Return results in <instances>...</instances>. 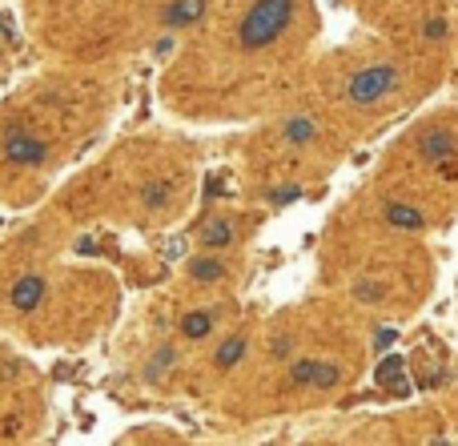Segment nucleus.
<instances>
[{
	"instance_id": "nucleus-1",
	"label": "nucleus",
	"mask_w": 458,
	"mask_h": 446,
	"mask_svg": "<svg viewBox=\"0 0 458 446\" xmlns=\"http://www.w3.org/2000/svg\"><path fill=\"white\" fill-rule=\"evenodd\" d=\"M294 17V0H253V8L246 12V21L237 28L241 48H266L274 45L277 37L286 32V24Z\"/></svg>"
},
{
	"instance_id": "nucleus-2",
	"label": "nucleus",
	"mask_w": 458,
	"mask_h": 446,
	"mask_svg": "<svg viewBox=\"0 0 458 446\" xmlns=\"http://www.w3.org/2000/svg\"><path fill=\"white\" fill-rule=\"evenodd\" d=\"M398 81H402V72L394 69V65H370V69H362V72L350 77L346 97H350L354 105H374V101H382V97L394 93Z\"/></svg>"
},
{
	"instance_id": "nucleus-3",
	"label": "nucleus",
	"mask_w": 458,
	"mask_h": 446,
	"mask_svg": "<svg viewBox=\"0 0 458 446\" xmlns=\"http://www.w3.org/2000/svg\"><path fill=\"white\" fill-rule=\"evenodd\" d=\"M4 161L17 165V169H41L48 161V145L28 129H12L4 137Z\"/></svg>"
},
{
	"instance_id": "nucleus-4",
	"label": "nucleus",
	"mask_w": 458,
	"mask_h": 446,
	"mask_svg": "<svg viewBox=\"0 0 458 446\" xmlns=\"http://www.w3.org/2000/svg\"><path fill=\"white\" fill-rule=\"evenodd\" d=\"M45 278H41V274H24V278H17V282H12V290H8V302L17 305V310H21V314H32V310H37V305L45 302Z\"/></svg>"
},
{
	"instance_id": "nucleus-5",
	"label": "nucleus",
	"mask_w": 458,
	"mask_h": 446,
	"mask_svg": "<svg viewBox=\"0 0 458 446\" xmlns=\"http://www.w3.org/2000/svg\"><path fill=\"white\" fill-rule=\"evenodd\" d=\"M206 8L209 0H169L161 21H165V28H189V24H197L206 17Z\"/></svg>"
},
{
	"instance_id": "nucleus-6",
	"label": "nucleus",
	"mask_w": 458,
	"mask_h": 446,
	"mask_svg": "<svg viewBox=\"0 0 458 446\" xmlns=\"http://www.w3.org/2000/svg\"><path fill=\"white\" fill-rule=\"evenodd\" d=\"M455 137L446 133V129H430V133H422L418 137V153L426 157V161H450L455 157Z\"/></svg>"
},
{
	"instance_id": "nucleus-7",
	"label": "nucleus",
	"mask_w": 458,
	"mask_h": 446,
	"mask_svg": "<svg viewBox=\"0 0 458 446\" xmlns=\"http://www.w3.org/2000/svg\"><path fill=\"white\" fill-rule=\"evenodd\" d=\"M378 386H386V390H406V362H402V354H386L382 362H378Z\"/></svg>"
},
{
	"instance_id": "nucleus-8",
	"label": "nucleus",
	"mask_w": 458,
	"mask_h": 446,
	"mask_svg": "<svg viewBox=\"0 0 458 446\" xmlns=\"http://www.w3.org/2000/svg\"><path fill=\"white\" fill-rule=\"evenodd\" d=\"M246 350H250L246 334H233V338H226V342L217 346V354H213V366H217V370H233V366L246 358Z\"/></svg>"
},
{
	"instance_id": "nucleus-9",
	"label": "nucleus",
	"mask_w": 458,
	"mask_h": 446,
	"mask_svg": "<svg viewBox=\"0 0 458 446\" xmlns=\"http://www.w3.org/2000/svg\"><path fill=\"white\" fill-rule=\"evenodd\" d=\"M189 278L193 282H226V265H221V258H209V254H201V258H189Z\"/></svg>"
},
{
	"instance_id": "nucleus-10",
	"label": "nucleus",
	"mask_w": 458,
	"mask_h": 446,
	"mask_svg": "<svg viewBox=\"0 0 458 446\" xmlns=\"http://www.w3.org/2000/svg\"><path fill=\"white\" fill-rule=\"evenodd\" d=\"M173 366H177V346H161V350L153 354L149 362H145V370H141V378H145V382L153 386V382H161V378L169 374Z\"/></svg>"
},
{
	"instance_id": "nucleus-11",
	"label": "nucleus",
	"mask_w": 458,
	"mask_h": 446,
	"mask_svg": "<svg viewBox=\"0 0 458 446\" xmlns=\"http://www.w3.org/2000/svg\"><path fill=\"white\" fill-rule=\"evenodd\" d=\"M213 322H217V314H213V310H189L177 330H181V338L197 342V338H206L209 330H213Z\"/></svg>"
},
{
	"instance_id": "nucleus-12",
	"label": "nucleus",
	"mask_w": 458,
	"mask_h": 446,
	"mask_svg": "<svg viewBox=\"0 0 458 446\" xmlns=\"http://www.w3.org/2000/svg\"><path fill=\"white\" fill-rule=\"evenodd\" d=\"M386 225H394V230H422V225H426V217L414 210V205L390 201V205H386Z\"/></svg>"
},
{
	"instance_id": "nucleus-13",
	"label": "nucleus",
	"mask_w": 458,
	"mask_h": 446,
	"mask_svg": "<svg viewBox=\"0 0 458 446\" xmlns=\"http://www.w3.org/2000/svg\"><path fill=\"white\" fill-rule=\"evenodd\" d=\"M197 241H201V250H226V245H233V225L229 221H209L197 234Z\"/></svg>"
},
{
	"instance_id": "nucleus-14",
	"label": "nucleus",
	"mask_w": 458,
	"mask_h": 446,
	"mask_svg": "<svg viewBox=\"0 0 458 446\" xmlns=\"http://www.w3.org/2000/svg\"><path fill=\"white\" fill-rule=\"evenodd\" d=\"M281 137H286L290 145H306V141L318 137V125H314L310 117H290L286 125H281Z\"/></svg>"
},
{
	"instance_id": "nucleus-15",
	"label": "nucleus",
	"mask_w": 458,
	"mask_h": 446,
	"mask_svg": "<svg viewBox=\"0 0 458 446\" xmlns=\"http://www.w3.org/2000/svg\"><path fill=\"white\" fill-rule=\"evenodd\" d=\"M338 382H342V370H338L334 362H318V366H314V386H318V390H334Z\"/></svg>"
},
{
	"instance_id": "nucleus-16",
	"label": "nucleus",
	"mask_w": 458,
	"mask_h": 446,
	"mask_svg": "<svg viewBox=\"0 0 458 446\" xmlns=\"http://www.w3.org/2000/svg\"><path fill=\"white\" fill-rule=\"evenodd\" d=\"M314 358H298L294 366H290V386H314Z\"/></svg>"
},
{
	"instance_id": "nucleus-17",
	"label": "nucleus",
	"mask_w": 458,
	"mask_h": 446,
	"mask_svg": "<svg viewBox=\"0 0 458 446\" xmlns=\"http://www.w3.org/2000/svg\"><path fill=\"white\" fill-rule=\"evenodd\" d=\"M141 201H145L149 210L165 205V201H169V181H149V185H145V193H141Z\"/></svg>"
},
{
	"instance_id": "nucleus-18",
	"label": "nucleus",
	"mask_w": 458,
	"mask_h": 446,
	"mask_svg": "<svg viewBox=\"0 0 458 446\" xmlns=\"http://www.w3.org/2000/svg\"><path fill=\"white\" fill-rule=\"evenodd\" d=\"M354 298H358V302H382V298H386V285L382 282H358L354 285Z\"/></svg>"
},
{
	"instance_id": "nucleus-19",
	"label": "nucleus",
	"mask_w": 458,
	"mask_h": 446,
	"mask_svg": "<svg viewBox=\"0 0 458 446\" xmlns=\"http://www.w3.org/2000/svg\"><path fill=\"white\" fill-rule=\"evenodd\" d=\"M298 185H281V189H270V201L274 205H290V201H298Z\"/></svg>"
},
{
	"instance_id": "nucleus-20",
	"label": "nucleus",
	"mask_w": 458,
	"mask_h": 446,
	"mask_svg": "<svg viewBox=\"0 0 458 446\" xmlns=\"http://www.w3.org/2000/svg\"><path fill=\"white\" fill-rule=\"evenodd\" d=\"M422 32H426V41H442V37H446V24H442V21H426Z\"/></svg>"
},
{
	"instance_id": "nucleus-21",
	"label": "nucleus",
	"mask_w": 458,
	"mask_h": 446,
	"mask_svg": "<svg viewBox=\"0 0 458 446\" xmlns=\"http://www.w3.org/2000/svg\"><path fill=\"white\" fill-rule=\"evenodd\" d=\"M286 354H290V342H286V338H277V342H274V358H286Z\"/></svg>"
}]
</instances>
